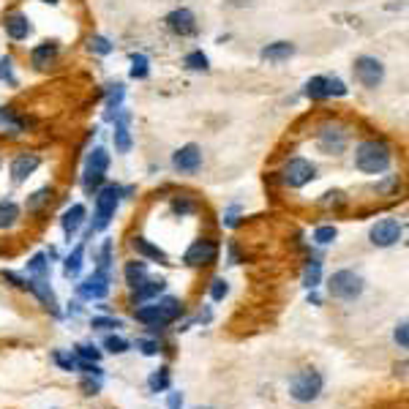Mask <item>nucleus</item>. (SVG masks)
<instances>
[{
    "mask_svg": "<svg viewBox=\"0 0 409 409\" xmlns=\"http://www.w3.org/2000/svg\"><path fill=\"white\" fill-rule=\"evenodd\" d=\"M25 289H30L49 311H57V300H55V295H52V289H49V284H46L44 278H28V287Z\"/></svg>",
    "mask_w": 409,
    "mask_h": 409,
    "instance_id": "nucleus-16",
    "label": "nucleus"
},
{
    "mask_svg": "<svg viewBox=\"0 0 409 409\" xmlns=\"http://www.w3.org/2000/svg\"><path fill=\"white\" fill-rule=\"evenodd\" d=\"M401 221L399 219H382V221H376L371 232H368V237H371V243L374 246H379V248H388V246H396L399 243V237H401Z\"/></svg>",
    "mask_w": 409,
    "mask_h": 409,
    "instance_id": "nucleus-9",
    "label": "nucleus"
},
{
    "mask_svg": "<svg viewBox=\"0 0 409 409\" xmlns=\"http://www.w3.org/2000/svg\"><path fill=\"white\" fill-rule=\"evenodd\" d=\"M85 216H88L85 205H71V208L63 213V232H66V237H74V235L80 232L82 221H85Z\"/></svg>",
    "mask_w": 409,
    "mask_h": 409,
    "instance_id": "nucleus-15",
    "label": "nucleus"
},
{
    "mask_svg": "<svg viewBox=\"0 0 409 409\" xmlns=\"http://www.w3.org/2000/svg\"><path fill=\"white\" fill-rule=\"evenodd\" d=\"M314 175H317V167L306 158H289L284 167V183L289 188H303L309 181H314Z\"/></svg>",
    "mask_w": 409,
    "mask_h": 409,
    "instance_id": "nucleus-8",
    "label": "nucleus"
},
{
    "mask_svg": "<svg viewBox=\"0 0 409 409\" xmlns=\"http://www.w3.org/2000/svg\"><path fill=\"white\" fill-rule=\"evenodd\" d=\"M6 33H8L14 42L28 39V33H30L28 17H25V14H11V17H6Z\"/></svg>",
    "mask_w": 409,
    "mask_h": 409,
    "instance_id": "nucleus-17",
    "label": "nucleus"
},
{
    "mask_svg": "<svg viewBox=\"0 0 409 409\" xmlns=\"http://www.w3.org/2000/svg\"><path fill=\"white\" fill-rule=\"evenodd\" d=\"M185 66H188L191 71H205V69H208V55L191 52V55H185Z\"/></svg>",
    "mask_w": 409,
    "mask_h": 409,
    "instance_id": "nucleus-34",
    "label": "nucleus"
},
{
    "mask_svg": "<svg viewBox=\"0 0 409 409\" xmlns=\"http://www.w3.org/2000/svg\"><path fill=\"white\" fill-rule=\"evenodd\" d=\"M199 409H213V407H199Z\"/></svg>",
    "mask_w": 409,
    "mask_h": 409,
    "instance_id": "nucleus-52",
    "label": "nucleus"
},
{
    "mask_svg": "<svg viewBox=\"0 0 409 409\" xmlns=\"http://www.w3.org/2000/svg\"><path fill=\"white\" fill-rule=\"evenodd\" d=\"M118 202H120V188L118 185H107L98 191L96 197V216H93V232H101V229L109 227L115 210H118Z\"/></svg>",
    "mask_w": 409,
    "mask_h": 409,
    "instance_id": "nucleus-5",
    "label": "nucleus"
},
{
    "mask_svg": "<svg viewBox=\"0 0 409 409\" xmlns=\"http://www.w3.org/2000/svg\"><path fill=\"white\" fill-rule=\"evenodd\" d=\"M229 295V284L224 278H213V284H210V298L213 300H224Z\"/></svg>",
    "mask_w": 409,
    "mask_h": 409,
    "instance_id": "nucleus-36",
    "label": "nucleus"
},
{
    "mask_svg": "<svg viewBox=\"0 0 409 409\" xmlns=\"http://www.w3.org/2000/svg\"><path fill=\"white\" fill-rule=\"evenodd\" d=\"M136 349H142V355H156V352H158V341L139 338V341H136Z\"/></svg>",
    "mask_w": 409,
    "mask_h": 409,
    "instance_id": "nucleus-42",
    "label": "nucleus"
},
{
    "mask_svg": "<svg viewBox=\"0 0 409 409\" xmlns=\"http://www.w3.org/2000/svg\"><path fill=\"white\" fill-rule=\"evenodd\" d=\"M82 260H85V246H77V248L69 254V260H66V265H63V273H66L69 278H77L80 271H82Z\"/></svg>",
    "mask_w": 409,
    "mask_h": 409,
    "instance_id": "nucleus-25",
    "label": "nucleus"
},
{
    "mask_svg": "<svg viewBox=\"0 0 409 409\" xmlns=\"http://www.w3.org/2000/svg\"><path fill=\"white\" fill-rule=\"evenodd\" d=\"M123 273H126V281H129V287H131V289H136V287H139V284L147 278V265L136 260V262H129Z\"/></svg>",
    "mask_w": 409,
    "mask_h": 409,
    "instance_id": "nucleus-26",
    "label": "nucleus"
},
{
    "mask_svg": "<svg viewBox=\"0 0 409 409\" xmlns=\"http://www.w3.org/2000/svg\"><path fill=\"white\" fill-rule=\"evenodd\" d=\"M306 96L314 98V101L327 98V96H330V80H327V77H311L309 85H306Z\"/></svg>",
    "mask_w": 409,
    "mask_h": 409,
    "instance_id": "nucleus-24",
    "label": "nucleus"
},
{
    "mask_svg": "<svg viewBox=\"0 0 409 409\" xmlns=\"http://www.w3.org/2000/svg\"><path fill=\"white\" fill-rule=\"evenodd\" d=\"M101 183H104V175H101V172H88V170H85V181H82L85 191H93V188H98Z\"/></svg>",
    "mask_w": 409,
    "mask_h": 409,
    "instance_id": "nucleus-40",
    "label": "nucleus"
},
{
    "mask_svg": "<svg viewBox=\"0 0 409 409\" xmlns=\"http://www.w3.org/2000/svg\"><path fill=\"white\" fill-rule=\"evenodd\" d=\"M319 275H322V262L311 260V265L306 268V275H303V284H306L309 289H317V287H319Z\"/></svg>",
    "mask_w": 409,
    "mask_h": 409,
    "instance_id": "nucleus-31",
    "label": "nucleus"
},
{
    "mask_svg": "<svg viewBox=\"0 0 409 409\" xmlns=\"http://www.w3.org/2000/svg\"><path fill=\"white\" fill-rule=\"evenodd\" d=\"M393 338H396V344H399L401 349H407V347H409V330H407V322H401V325H396V330H393Z\"/></svg>",
    "mask_w": 409,
    "mask_h": 409,
    "instance_id": "nucleus-39",
    "label": "nucleus"
},
{
    "mask_svg": "<svg viewBox=\"0 0 409 409\" xmlns=\"http://www.w3.org/2000/svg\"><path fill=\"white\" fill-rule=\"evenodd\" d=\"M167 407H170V409H183V393H181V390H172V393H170V401H167Z\"/></svg>",
    "mask_w": 409,
    "mask_h": 409,
    "instance_id": "nucleus-49",
    "label": "nucleus"
},
{
    "mask_svg": "<svg viewBox=\"0 0 409 409\" xmlns=\"http://www.w3.org/2000/svg\"><path fill=\"white\" fill-rule=\"evenodd\" d=\"M11 57H0V80H8V82H14V77H11Z\"/></svg>",
    "mask_w": 409,
    "mask_h": 409,
    "instance_id": "nucleus-47",
    "label": "nucleus"
},
{
    "mask_svg": "<svg viewBox=\"0 0 409 409\" xmlns=\"http://www.w3.org/2000/svg\"><path fill=\"white\" fill-rule=\"evenodd\" d=\"M164 287H167L164 281H147V278H145V281H142V284H139V287L134 289V303H142V300H153L156 295H161V292H164Z\"/></svg>",
    "mask_w": 409,
    "mask_h": 409,
    "instance_id": "nucleus-21",
    "label": "nucleus"
},
{
    "mask_svg": "<svg viewBox=\"0 0 409 409\" xmlns=\"http://www.w3.org/2000/svg\"><path fill=\"white\" fill-rule=\"evenodd\" d=\"M336 235H338V229L336 227H319L317 232H314V240L322 243V246H327V243H333V240H336Z\"/></svg>",
    "mask_w": 409,
    "mask_h": 409,
    "instance_id": "nucleus-37",
    "label": "nucleus"
},
{
    "mask_svg": "<svg viewBox=\"0 0 409 409\" xmlns=\"http://www.w3.org/2000/svg\"><path fill=\"white\" fill-rule=\"evenodd\" d=\"M52 361L60 365L63 371H77V355H66V352H52Z\"/></svg>",
    "mask_w": 409,
    "mask_h": 409,
    "instance_id": "nucleus-33",
    "label": "nucleus"
},
{
    "mask_svg": "<svg viewBox=\"0 0 409 409\" xmlns=\"http://www.w3.org/2000/svg\"><path fill=\"white\" fill-rule=\"evenodd\" d=\"M355 80H358L363 88H379L382 80H385V66H382L376 57L361 55V57L355 60Z\"/></svg>",
    "mask_w": 409,
    "mask_h": 409,
    "instance_id": "nucleus-7",
    "label": "nucleus"
},
{
    "mask_svg": "<svg viewBox=\"0 0 409 409\" xmlns=\"http://www.w3.org/2000/svg\"><path fill=\"white\" fill-rule=\"evenodd\" d=\"M319 147L325 153H341L347 147V131H341V129H325L319 134Z\"/></svg>",
    "mask_w": 409,
    "mask_h": 409,
    "instance_id": "nucleus-14",
    "label": "nucleus"
},
{
    "mask_svg": "<svg viewBox=\"0 0 409 409\" xmlns=\"http://www.w3.org/2000/svg\"><path fill=\"white\" fill-rule=\"evenodd\" d=\"M199 164H202V150L197 145H185L172 156V167L178 172H197Z\"/></svg>",
    "mask_w": 409,
    "mask_h": 409,
    "instance_id": "nucleus-11",
    "label": "nucleus"
},
{
    "mask_svg": "<svg viewBox=\"0 0 409 409\" xmlns=\"http://www.w3.org/2000/svg\"><path fill=\"white\" fill-rule=\"evenodd\" d=\"M74 355H77V361H91V363H98V361H101V352H98L93 344H80V347L74 349Z\"/></svg>",
    "mask_w": 409,
    "mask_h": 409,
    "instance_id": "nucleus-32",
    "label": "nucleus"
},
{
    "mask_svg": "<svg viewBox=\"0 0 409 409\" xmlns=\"http://www.w3.org/2000/svg\"><path fill=\"white\" fill-rule=\"evenodd\" d=\"M55 55H57V44L44 42V44H39L33 52H30V60H33V66H36V69H46V66L55 60Z\"/></svg>",
    "mask_w": 409,
    "mask_h": 409,
    "instance_id": "nucleus-20",
    "label": "nucleus"
},
{
    "mask_svg": "<svg viewBox=\"0 0 409 409\" xmlns=\"http://www.w3.org/2000/svg\"><path fill=\"white\" fill-rule=\"evenodd\" d=\"M49 197H52V188H42V191H39V194H33V199H30V202H28V208H30V210H36V208H39V205H42V202H46V199H49Z\"/></svg>",
    "mask_w": 409,
    "mask_h": 409,
    "instance_id": "nucleus-45",
    "label": "nucleus"
},
{
    "mask_svg": "<svg viewBox=\"0 0 409 409\" xmlns=\"http://www.w3.org/2000/svg\"><path fill=\"white\" fill-rule=\"evenodd\" d=\"M322 385H325V379H322V374H319L317 368H303V371H298V374L292 376V382H289V396H292L295 401H300V404H311L314 399H319Z\"/></svg>",
    "mask_w": 409,
    "mask_h": 409,
    "instance_id": "nucleus-3",
    "label": "nucleus"
},
{
    "mask_svg": "<svg viewBox=\"0 0 409 409\" xmlns=\"http://www.w3.org/2000/svg\"><path fill=\"white\" fill-rule=\"evenodd\" d=\"M295 55V44L289 42H275L262 49V60H271V63H281V60H289Z\"/></svg>",
    "mask_w": 409,
    "mask_h": 409,
    "instance_id": "nucleus-18",
    "label": "nucleus"
},
{
    "mask_svg": "<svg viewBox=\"0 0 409 409\" xmlns=\"http://www.w3.org/2000/svg\"><path fill=\"white\" fill-rule=\"evenodd\" d=\"M327 292L336 300H355L363 292V278L355 271H336L327 281Z\"/></svg>",
    "mask_w": 409,
    "mask_h": 409,
    "instance_id": "nucleus-4",
    "label": "nucleus"
},
{
    "mask_svg": "<svg viewBox=\"0 0 409 409\" xmlns=\"http://www.w3.org/2000/svg\"><path fill=\"white\" fill-rule=\"evenodd\" d=\"M82 390H85V396H96L98 393V382H82Z\"/></svg>",
    "mask_w": 409,
    "mask_h": 409,
    "instance_id": "nucleus-50",
    "label": "nucleus"
},
{
    "mask_svg": "<svg viewBox=\"0 0 409 409\" xmlns=\"http://www.w3.org/2000/svg\"><path fill=\"white\" fill-rule=\"evenodd\" d=\"M390 158H393L390 145L382 142V139H365V142L358 145V150H355V167L361 172H365V175L385 172L390 167Z\"/></svg>",
    "mask_w": 409,
    "mask_h": 409,
    "instance_id": "nucleus-1",
    "label": "nucleus"
},
{
    "mask_svg": "<svg viewBox=\"0 0 409 409\" xmlns=\"http://www.w3.org/2000/svg\"><path fill=\"white\" fill-rule=\"evenodd\" d=\"M181 314H183L181 300L178 298H164V300H153V303L136 309L134 319L142 322V325H147V327H164V325L175 322Z\"/></svg>",
    "mask_w": 409,
    "mask_h": 409,
    "instance_id": "nucleus-2",
    "label": "nucleus"
},
{
    "mask_svg": "<svg viewBox=\"0 0 409 409\" xmlns=\"http://www.w3.org/2000/svg\"><path fill=\"white\" fill-rule=\"evenodd\" d=\"M167 25H170V30L178 33V36H194V33H197V19H194V14H191L188 8H175V11L167 17Z\"/></svg>",
    "mask_w": 409,
    "mask_h": 409,
    "instance_id": "nucleus-12",
    "label": "nucleus"
},
{
    "mask_svg": "<svg viewBox=\"0 0 409 409\" xmlns=\"http://www.w3.org/2000/svg\"><path fill=\"white\" fill-rule=\"evenodd\" d=\"M39 164H42V158H39L36 153H22V156H17L14 164H11V178L17 183L28 181V175H33V172L39 170Z\"/></svg>",
    "mask_w": 409,
    "mask_h": 409,
    "instance_id": "nucleus-13",
    "label": "nucleus"
},
{
    "mask_svg": "<svg viewBox=\"0 0 409 409\" xmlns=\"http://www.w3.org/2000/svg\"><path fill=\"white\" fill-rule=\"evenodd\" d=\"M91 49L93 52H98V55H109V52H112V44H109L107 39L96 36V39H91Z\"/></svg>",
    "mask_w": 409,
    "mask_h": 409,
    "instance_id": "nucleus-41",
    "label": "nucleus"
},
{
    "mask_svg": "<svg viewBox=\"0 0 409 409\" xmlns=\"http://www.w3.org/2000/svg\"><path fill=\"white\" fill-rule=\"evenodd\" d=\"M3 278H6V281H11V284H14V287H19V289H25V287H28V281H25V278H19L17 273H11V271H3Z\"/></svg>",
    "mask_w": 409,
    "mask_h": 409,
    "instance_id": "nucleus-48",
    "label": "nucleus"
},
{
    "mask_svg": "<svg viewBox=\"0 0 409 409\" xmlns=\"http://www.w3.org/2000/svg\"><path fill=\"white\" fill-rule=\"evenodd\" d=\"M131 246H134V251L139 257H147V260H153V262H167V251H161L158 246H153L147 237H134Z\"/></svg>",
    "mask_w": 409,
    "mask_h": 409,
    "instance_id": "nucleus-19",
    "label": "nucleus"
},
{
    "mask_svg": "<svg viewBox=\"0 0 409 409\" xmlns=\"http://www.w3.org/2000/svg\"><path fill=\"white\" fill-rule=\"evenodd\" d=\"M77 295L82 300H104L109 295V275L104 271H96L82 284H77Z\"/></svg>",
    "mask_w": 409,
    "mask_h": 409,
    "instance_id": "nucleus-10",
    "label": "nucleus"
},
{
    "mask_svg": "<svg viewBox=\"0 0 409 409\" xmlns=\"http://www.w3.org/2000/svg\"><path fill=\"white\" fill-rule=\"evenodd\" d=\"M77 368H80L82 374H88V376H101L98 363H91V361H77Z\"/></svg>",
    "mask_w": 409,
    "mask_h": 409,
    "instance_id": "nucleus-44",
    "label": "nucleus"
},
{
    "mask_svg": "<svg viewBox=\"0 0 409 409\" xmlns=\"http://www.w3.org/2000/svg\"><path fill=\"white\" fill-rule=\"evenodd\" d=\"M44 3H57V0H44Z\"/></svg>",
    "mask_w": 409,
    "mask_h": 409,
    "instance_id": "nucleus-51",
    "label": "nucleus"
},
{
    "mask_svg": "<svg viewBox=\"0 0 409 409\" xmlns=\"http://www.w3.org/2000/svg\"><path fill=\"white\" fill-rule=\"evenodd\" d=\"M216 257H219V246H216L213 240L202 237V240H194V243L188 246L183 262H185L188 268H205V265H213Z\"/></svg>",
    "mask_w": 409,
    "mask_h": 409,
    "instance_id": "nucleus-6",
    "label": "nucleus"
},
{
    "mask_svg": "<svg viewBox=\"0 0 409 409\" xmlns=\"http://www.w3.org/2000/svg\"><path fill=\"white\" fill-rule=\"evenodd\" d=\"M131 77L134 80H145L147 77V57L145 55H134L131 57Z\"/></svg>",
    "mask_w": 409,
    "mask_h": 409,
    "instance_id": "nucleus-35",
    "label": "nucleus"
},
{
    "mask_svg": "<svg viewBox=\"0 0 409 409\" xmlns=\"http://www.w3.org/2000/svg\"><path fill=\"white\" fill-rule=\"evenodd\" d=\"M17 219H19V208L14 202H0V229L14 227Z\"/></svg>",
    "mask_w": 409,
    "mask_h": 409,
    "instance_id": "nucleus-27",
    "label": "nucleus"
},
{
    "mask_svg": "<svg viewBox=\"0 0 409 409\" xmlns=\"http://www.w3.org/2000/svg\"><path fill=\"white\" fill-rule=\"evenodd\" d=\"M109 257H112V243L107 240V243H104V248H101V262H98V271L107 273V268H109Z\"/></svg>",
    "mask_w": 409,
    "mask_h": 409,
    "instance_id": "nucleus-46",
    "label": "nucleus"
},
{
    "mask_svg": "<svg viewBox=\"0 0 409 409\" xmlns=\"http://www.w3.org/2000/svg\"><path fill=\"white\" fill-rule=\"evenodd\" d=\"M115 147H118L120 153H129V150H131V134H129V129H126V118H120V123H118V129H115Z\"/></svg>",
    "mask_w": 409,
    "mask_h": 409,
    "instance_id": "nucleus-29",
    "label": "nucleus"
},
{
    "mask_svg": "<svg viewBox=\"0 0 409 409\" xmlns=\"http://www.w3.org/2000/svg\"><path fill=\"white\" fill-rule=\"evenodd\" d=\"M85 170L88 172H107L109 170V153L104 150V147H96L91 156H88V164H85Z\"/></svg>",
    "mask_w": 409,
    "mask_h": 409,
    "instance_id": "nucleus-23",
    "label": "nucleus"
},
{
    "mask_svg": "<svg viewBox=\"0 0 409 409\" xmlns=\"http://www.w3.org/2000/svg\"><path fill=\"white\" fill-rule=\"evenodd\" d=\"M91 327H98V330H109V327H123V322L115 317H93Z\"/></svg>",
    "mask_w": 409,
    "mask_h": 409,
    "instance_id": "nucleus-38",
    "label": "nucleus"
},
{
    "mask_svg": "<svg viewBox=\"0 0 409 409\" xmlns=\"http://www.w3.org/2000/svg\"><path fill=\"white\" fill-rule=\"evenodd\" d=\"M170 382H172V376H170V368H167V365L156 368V371L147 376V388H150V393H164V390H170Z\"/></svg>",
    "mask_w": 409,
    "mask_h": 409,
    "instance_id": "nucleus-22",
    "label": "nucleus"
},
{
    "mask_svg": "<svg viewBox=\"0 0 409 409\" xmlns=\"http://www.w3.org/2000/svg\"><path fill=\"white\" fill-rule=\"evenodd\" d=\"M0 126H8V129H14V131H19V129H22V123H19V120H17L8 109H6V112L0 109Z\"/></svg>",
    "mask_w": 409,
    "mask_h": 409,
    "instance_id": "nucleus-43",
    "label": "nucleus"
},
{
    "mask_svg": "<svg viewBox=\"0 0 409 409\" xmlns=\"http://www.w3.org/2000/svg\"><path fill=\"white\" fill-rule=\"evenodd\" d=\"M104 349L112 352V355H123V352H129V341L120 338V336H107L104 338Z\"/></svg>",
    "mask_w": 409,
    "mask_h": 409,
    "instance_id": "nucleus-30",
    "label": "nucleus"
},
{
    "mask_svg": "<svg viewBox=\"0 0 409 409\" xmlns=\"http://www.w3.org/2000/svg\"><path fill=\"white\" fill-rule=\"evenodd\" d=\"M28 273H33V278H49V262H46L44 254H33L30 262H28Z\"/></svg>",
    "mask_w": 409,
    "mask_h": 409,
    "instance_id": "nucleus-28",
    "label": "nucleus"
}]
</instances>
